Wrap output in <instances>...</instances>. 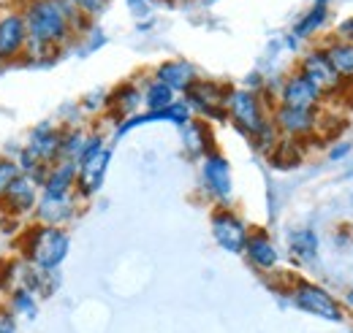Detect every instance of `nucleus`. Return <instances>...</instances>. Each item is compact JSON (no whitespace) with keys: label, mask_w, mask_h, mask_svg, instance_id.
Segmentation results:
<instances>
[{"label":"nucleus","mask_w":353,"mask_h":333,"mask_svg":"<svg viewBox=\"0 0 353 333\" xmlns=\"http://www.w3.org/2000/svg\"><path fill=\"white\" fill-rule=\"evenodd\" d=\"M17 6L25 17V28H28L25 63L54 60L77 39V33L82 28H88V19L65 0H19Z\"/></svg>","instance_id":"1"},{"label":"nucleus","mask_w":353,"mask_h":333,"mask_svg":"<svg viewBox=\"0 0 353 333\" xmlns=\"http://www.w3.org/2000/svg\"><path fill=\"white\" fill-rule=\"evenodd\" d=\"M17 241V255L39 268V271H49L54 274L68 252H71V233L68 228H54V225H39V222H25V228L19 230Z\"/></svg>","instance_id":"2"},{"label":"nucleus","mask_w":353,"mask_h":333,"mask_svg":"<svg viewBox=\"0 0 353 333\" xmlns=\"http://www.w3.org/2000/svg\"><path fill=\"white\" fill-rule=\"evenodd\" d=\"M225 117L253 141L272 125V120L266 117L261 95L253 89H231L225 98Z\"/></svg>","instance_id":"3"},{"label":"nucleus","mask_w":353,"mask_h":333,"mask_svg":"<svg viewBox=\"0 0 353 333\" xmlns=\"http://www.w3.org/2000/svg\"><path fill=\"white\" fill-rule=\"evenodd\" d=\"M109 158H112V152H109L106 141L101 136H92V141L82 152V158L74 163L77 166V193L82 195V201L92 198L103 187V179L109 171Z\"/></svg>","instance_id":"4"},{"label":"nucleus","mask_w":353,"mask_h":333,"mask_svg":"<svg viewBox=\"0 0 353 333\" xmlns=\"http://www.w3.org/2000/svg\"><path fill=\"white\" fill-rule=\"evenodd\" d=\"M28 52V28L19 6H0V63L17 65L25 63Z\"/></svg>","instance_id":"5"},{"label":"nucleus","mask_w":353,"mask_h":333,"mask_svg":"<svg viewBox=\"0 0 353 333\" xmlns=\"http://www.w3.org/2000/svg\"><path fill=\"white\" fill-rule=\"evenodd\" d=\"M79 206H82V195H79L77 190H68V193H49V190H41L30 222L65 228V225L79 214Z\"/></svg>","instance_id":"6"},{"label":"nucleus","mask_w":353,"mask_h":333,"mask_svg":"<svg viewBox=\"0 0 353 333\" xmlns=\"http://www.w3.org/2000/svg\"><path fill=\"white\" fill-rule=\"evenodd\" d=\"M39 195H41V184L28 176V173H19L8 190L0 195V206H3V214L17 219V222H30L33 211H36V204H39Z\"/></svg>","instance_id":"7"},{"label":"nucleus","mask_w":353,"mask_h":333,"mask_svg":"<svg viewBox=\"0 0 353 333\" xmlns=\"http://www.w3.org/2000/svg\"><path fill=\"white\" fill-rule=\"evenodd\" d=\"M210 222H212V236H215V241L221 244L223 250L234 252V255L245 252V244H248L250 230H248L245 219H242L234 208L218 206L215 211H212Z\"/></svg>","instance_id":"8"},{"label":"nucleus","mask_w":353,"mask_h":333,"mask_svg":"<svg viewBox=\"0 0 353 333\" xmlns=\"http://www.w3.org/2000/svg\"><path fill=\"white\" fill-rule=\"evenodd\" d=\"M201 184L212 201H218L221 206H228L234 182H231V166L221 152H210L201 158Z\"/></svg>","instance_id":"9"},{"label":"nucleus","mask_w":353,"mask_h":333,"mask_svg":"<svg viewBox=\"0 0 353 333\" xmlns=\"http://www.w3.org/2000/svg\"><path fill=\"white\" fill-rule=\"evenodd\" d=\"M231 89H225L223 84L212 79H196L193 87L185 92V103L190 106V111L201 114V117H225V98Z\"/></svg>","instance_id":"10"},{"label":"nucleus","mask_w":353,"mask_h":333,"mask_svg":"<svg viewBox=\"0 0 353 333\" xmlns=\"http://www.w3.org/2000/svg\"><path fill=\"white\" fill-rule=\"evenodd\" d=\"M63 130L65 127L57 125V122H41L30 130L28 141H25V152L30 158H36L39 163L44 166H52L60 160V144H63Z\"/></svg>","instance_id":"11"},{"label":"nucleus","mask_w":353,"mask_h":333,"mask_svg":"<svg viewBox=\"0 0 353 333\" xmlns=\"http://www.w3.org/2000/svg\"><path fill=\"white\" fill-rule=\"evenodd\" d=\"M294 303L302 309V312H310L315 317H326V320H343V312L337 306V301L318 285H310V282H299L294 288Z\"/></svg>","instance_id":"12"},{"label":"nucleus","mask_w":353,"mask_h":333,"mask_svg":"<svg viewBox=\"0 0 353 333\" xmlns=\"http://www.w3.org/2000/svg\"><path fill=\"white\" fill-rule=\"evenodd\" d=\"M315 111H305V109H288V106H274L272 111V125L277 127V133H283L285 138L299 141L302 136H310L315 130Z\"/></svg>","instance_id":"13"},{"label":"nucleus","mask_w":353,"mask_h":333,"mask_svg":"<svg viewBox=\"0 0 353 333\" xmlns=\"http://www.w3.org/2000/svg\"><path fill=\"white\" fill-rule=\"evenodd\" d=\"M277 106H288V109H305V111H315V106L321 103V92L302 76V74H291L277 95Z\"/></svg>","instance_id":"14"},{"label":"nucleus","mask_w":353,"mask_h":333,"mask_svg":"<svg viewBox=\"0 0 353 333\" xmlns=\"http://www.w3.org/2000/svg\"><path fill=\"white\" fill-rule=\"evenodd\" d=\"M296 74H302V76H305L321 95L337 89V84H340V76L334 74L332 63L326 60V54H323L321 49H315V52H310V54L302 57V65H299Z\"/></svg>","instance_id":"15"},{"label":"nucleus","mask_w":353,"mask_h":333,"mask_svg":"<svg viewBox=\"0 0 353 333\" xmlns=\"http://www.w3.org/2000/svg\"><path fill=\"white\" fill-rule=\"evenodd\" d=\"M245 255H248V260H250L259 271H274V266H277V260H280L274 241L266 236L264 230H256V233L248 236Z\"/></svg>","instance_id":"16"},{"label":"nucleus","mask_w":353,"mask_h":333,"mask_svg":"<svg viewBox=\"0 0 353 333\" xmlns=\"http://www.w3.org/2000/svg\"><path fill=\"white\" fill-rule=\"evenodd\" d=\"M155 79L158 82H163L166 87H172L174 92H188L193 82L199 79V74H196V68L190 65V63H185V60H169V63H163L158 71H155Z\"/></svg>","instance_id":"17"},{"label":"nucleus","mask_w":353,"mask_h":333,"mask_svg":"<svg viewBox=\"0 0 353 333\" xmlns=\"http://www.w3.org/2000/svg\"><path fill=\"white\" fill-rule=\"evenodd\" d=\"M139 103H141V89H136L133 84H123V87H117L112 95H106V109H109L120 122L136 114Z\"/></svg>","instance_id":"18"},{"label":"nucleus","mask_w":353,"mask_h":333,"mask_svg":"<svg viewBox=\"0 0 353 333\" xmlns=\"http://www.w3.org/2000/svg\"><path fill=\"white\" fill-rule=\"evenodd\" d=\"M182 141H185V149L193 158H204V155L215 152L212 149V133H210V127L204 125V122H199V120H190V122L182 125Z\"/></svg>","instance_id":"19"},{"label":"nucleus","mask_w":353,"mask_h":333,"mask_svg":"<svg viewBox=\"0 0 353 333\" xmlns=\"http://www.w3.org/2000/svg\"><path fill=\"white\" fill-rule=\"evenodd\" d=\"M3 303H6V306L14 312V317L19 320V317H36V314H39V306H41V298H39L33 290L17 285L14 290L6 292Z\"/></svg>","instance_id":"20"},{"label":"nucleus","mask_w":353,"mask_h":333,"mask_svg":"<svg viewBox=\"0 0 353 333\" xmlns=\"http://www.w3.org/2000/svg\"><path fill=\"white\" fill-rule=\"evenodd\" d=\"M323 54L340 79H353V43L332 41L323 49Z\"/></svg>","instance_id":"21"},{"label":"nucleus","mask_w":353,"mask_h":333,"mask_svg":"<svg viewBox=\"0 0 353 333\" xmlns=\"http://www.w3.org/2000/svg\"><path fill=\"white\" fill-rule=\"evenodd\" d=\"M141 103L147 106V111H163V109H169V106L176 103V92L172 87H166L163 82L152 79L144 87V92H141Z\"/></svg>","instance_id":"22"},{"label":"nucleus","mask_w":353,"mask_h":333,"mask_svg":"<svg viewBox=\"0 0 353 333\" xmlns=\"http://www.w3.org/2000/svg\"><path fill=\"white\" fill-rule=\"evenodd\" d=\"M288 247H291V255H294L296 260L307 263V260H312V257L318 255V239H315V233H312V230L305 228V230H296V233L291 236Z\"/></svg>","instance_id":"23"},{"label":"nucleus","mask_w":353,"mask_h":333,"mask_svg":"<svg viewBox=\"0 0 353 333\" xmlns=\"http://www.w3.org/2000/svg\"><path fill=\"white\" fill-rule=\"evenodd\" d=\"M323 19H326V6H323V3H318V6H312L307 14H305V19L296 25V30H294V33H296L299 39H307V36H312V33L323 25Z\"/></svg>","instance_id":"24"},{"label":"nucleus","mask_w":353,"mask_h":333,"mask_svg":"<svg viewBox=\"0 0 353 333\" xmlns=\"http://www.w3.org/2000/svg\"><path fill=\"white\" fill-rule=\"evenodd\" d=\"M19 173H22V171H19L17 158H11V155H0V195L8 190V184H11Z\"/></svg>","instance_id":"25"},{"label":"nucleus","mask_w":353,"mask_h":333,"mask_svg":"<svg viewBox=\"0 0 353 333\" xmlns=\"http://www.w3.org/2000/svg\"><path fill=\"white\" fill-rule=\"evenodd\" d=\"M68 6H74L85 19H95L98 14H103L106 11V6H109V0H65Z\"/></svg>","instance_id":"26"},{"label":"nucleus","mask_w":353,"mask_h":333,"mask_svg":"<svg viewBox=\"0 0 353 333\" xmlns=\"http://www.w3.org/2000/svg\"><path fill=\"white\" fill-rule=\"evenodd\" d=\"M19 331V320L14 317V312L0 301V333H17Z\"/></svg>","instance_id":"27"},{"label":"nucleus","mask_w":353,"mask_h":333,"mask_svg":"<svg viewBox=\"0 0 353 333\" xmlns=\"http://www.w3.org/2000/svg\"><path fill=\"white\" fill-rule=\"evenodd\" d=\"M340 33H343L345 39H351V41H353V19H348V22L340 28Z\"/></svg>","instance_id":"28"},{"label":"nucleus","mask_w":353,"mask_h":333,"mask_svg":"<svg viewBox=\"0 0 353 333\" xmlns=\"http://www.w3.org/2000/svg\"><path fill=\"white\" fill-rule=\"evenodd\" d=\"M3 219H6V214H3V206H0V230H3Z\"/></svg>","instance_id":"29"},{"label":"nucleus","mask_w":353,"mask_h":333,"mask_svg":"<svg viewBox=\"0 0 353 333\" xmlns=\"http://www.w3.org/2000/svg\"><path fill=\"white\" fill-rule=\"evenodd\" d=\"M3 3H6V6H17L19 0H3Z\"/></svg>","instance_id":"30"},{"label":"nucleus","mask_w":353,"mask_h":333,"mask_svg":"<svg viewBox=\"0 0 353 333\" xmlns=\"http://www.w3.org/2000/svg\"><path fill=\"white\" fill-rule=\"evenodd\" d=\"M351 301H353V292H351Z\"/></svg>","instance_id":"31"},{"label":"nucleus","mask_w":353,"mask_h":333,"mask_svg":"<svg viewBox=\"0 0 353 333\" xmlns=\"http://www.w3.org/2000/svg\"><path fill=\"white\" fill-rule=\"evenodd\" d=\"M0 68H3V63H0Z\"/></svg>","instance_id":"32"}]
</instances>
